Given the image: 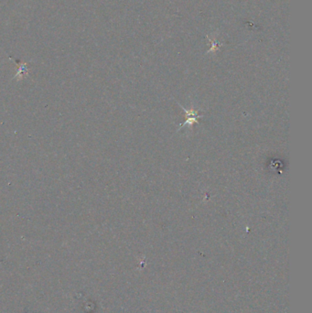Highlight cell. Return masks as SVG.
<instances>
[{
  "mask_svg": "<svg viewBox=\"0 0 312 313\" xmlns=\"http://www.w3.org/2000/svg\"><path fill=\"white\" fill-rule=\"evenodd\" d=\"M186 111V122L183 125L186 124H192V123L197 122V118L198 117H201V116L198 115V111L195 110H189L187 111L186 109H184ZM182 125V126H183Z\"/></svg>",
  "mask_w": 312,
  "mask_h": 313,
  "instance_id": "cell-1",
  "label": "cell"
}]
</instances>
